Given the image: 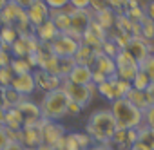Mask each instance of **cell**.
Segmentation results:
<instances>
[{"mask_svg": "<svg viewBox=\"0 0 154 150\" xmlns=\"http://www.w3.org/2000/svg\"><path fill=\"white\" fill-rule=\"evenodd\" d=\"M125 49L134 56V60H136L138 63H141L145 58H149L150 54H154V47H152L150 40H145V38H141V36H132V38L129 40V44H127Z\"/></svg>", "mask_w": 154, "mask_h": 150, "instance_id": "obj_8", "label": "cell"}, {"mask_svg": "<svg viewBox=\"0 0 154 150\" xmlns=\"http://www.w3.org/2000/svg\"><path fill=\"white\" fill-rule=\"evenodd\" d=\"M18 38V31L13 26H2L0 29V42H4L8 45H13V42Z\"/></svg>", "mask_w": 154, "mask_h": 150, "instance_id": "obj_29", "label": "cell"}, {"mask_svg": "<svg viewBox=\"0 0 154 150\" xmlns=\"http://www.w3.org/2000/svg\"><path fill=\"white\" fill-rule=\"evenodd\" d=\"M22 143L26 148H36L42 145V132H40V121L35 125H24L22 128Z\"/></svg>", "mask_w": 154, "mask_h": 150, "instance_id": "obj_14", "label": "cell"}, {"mask_svg": "<svg viewBox=\"0 0 154 150\" xmlns=\"http://www.w3.org/2000/svg\"><path fill=\"white\" fill-rule=\"evenodd\" d=\"M129 150H150V148H149V146H145L143 143H134Z\"/></svg>", "mask_w": 154, "mask_h": 150, "instance_id": "obj_49", "label": "cell"}, {"mask_svg": "<svg viewBox=\"0 0 154 150\" xmlns=\"http://www.w3.org/2000/svg\"><path fill=\"white\" fill-rule=\"evenodd\" d=\"M149 83H150V78L147 76L143 70H138V74L134 76V80L131 82L132 89H136V91H145L149 87Z\"/></svg>", "mask_w": 154, "mask_h": 150, "instance_id": "obj_31", "label": "cell"}, {"mask_svg": "<svg viewBox=\"0 0 154 150\" xmlns=\"http://www.w3.org/2000/svg\"><path fill=\"white\" fill-rule=\"evenodd\" d=\"M96 52H98L96 49H93V47H89V45H85V44H80L78 51H76V54H74L72 58H74L76 63H80V65H89V67H93L94 58H96Z\"/></svg>", "mask_w": 154, "mask_h": 150, "instance_id": "obj_19", "label": "cell"}, {"mask_svg": "<svg viewBox=\"0 0 154 150\" xmlns=\"http://www.w3.org/2000/svg\"><path fill=\"white\" fill-rule=\"evenodd\" d=\"M26 13H27V20H29L31 27L35 29L36 26L44 24V22L49 18L51 9L47 8V4L44 2V0H35V2H33V4L26 9Z\"/></svg>", "mask_w": 154, "mask_h": 150, "instance_id": "obj_10", "label": "cell"}, {"mask_svg": "<svg viewBox=\"0 0 154 150\" xmlns=\"http://www.w3.org/2000/svg\"><path fill=\"white\" fill-rule=\"evenodd\" d=\"M40 132H42V143H45V145H54L58 139H62L65 136L63 125H60L58 121L45 119V118L40 119Z\"/></svg>", "mask_w": 154, "mask_h": 150, "instance_id": "obj_7", "label": "cell"}, {"mask_svg": "<svg viewBox=\"0 0 154 150\" xmlns=\"http://www.w3.org/2000/svg\"><path fill=\"white\" fill-rule=\"evenodd\" d=\"M143 123H145L149 128H152V130H154V105H152V107H149V109L143 112Z\"/></svg>", "mask_w": 154, "mask_h": 150, "instance_id": "obj_36", "label": "cell"}, {"mask_svg": "<svg viewBox=\"0 0 154 150\" xmlns=\"http://www.w3.org/2000/svg\"><path fill=\"white\" fill-rule=\"evenodd\" d=\"M140 70H143L147 76L150 78V82H154V54H150L149 58H145L140 63Z\"/></svg>", "mask_w": 154, "mask_h": 150, "instance_id": "obj_34", "label": "cell"}, {"mask_svg": "<svg viewBox=\"0 0 154 150\" xmlns=\"http://www.w3.org/2000/svg\"><path fill=\"white\" fill-rule=\"evenodd\" d=\"M49 20L56 26V29L60 33H65L71 27V15L65 9H51L49 13Z\"/></svg>", "mask_w": 154, "mask_h": 150, "instance_id": "obj_18", "label": "cell"}, {"mask_svg": "<svg viewBox=\"0 0 154 150\" xmlns=\"http://www.w3.org/2000/svg\"><path fill=\"white\" fill-rule=\"evenodd\" d=\"M60 87H62V91L65 92V96H67L69 100L80 103L84 109L91 103L93 96L98 92L94 83H89V85H76V83H72V82H69V80H62V85H60Z\"/></svg>", "mask_w": 154, "mask_h": 150, "instance_id": "obj_4", "label": "cell"}, {"mask_svg": "<svg viewBox=\"0 0 154 150\" xmlns=\"http://www.w3.org/2000/svg\"><path fill=\"white\" fill-rule=\"evenodd\" d=\"M74 137H76V141H78V145H80V148L82 150H87V148H91L93 145H94V141H93V137L85 132H74Z\"/></svg>", "mask_w": 154, "mask_h": 150, "instance_id": "obj_35", "label": "cell"}, {"mask_svg": "<svg viewBox=\"0 0 154 150\" xmlns=\"http://www.w3.org/2000/svg\"><path fill=\"white\" fill-rule=\"evenodd\" d=\"M105 80H107V76H105V74H102L100 70L93 69V83H94V85H100V83H103Z\"/></svg>", "mask_w": 154, "mask_h": 150, "instance_id": "obj_44", "label": "cell"}, {"mask_svg": "<svg viewBox=\"0 0 154 150\" xmlns=\"http://www.w3.org/2000/svg\"><path fill=\"white\" fill-rule=\"evenodd\" d=\"M80 44H82V42H78V40H74V38H71V36L60 33V34H58L53 42H49L47 45L51 47V51H53L58 58H67V56H74V54H76Z\"/></svg>", "mask_w": 154, "mask_h": 150, "instance_id": "obj_6", "label": "cell"}, {"mask_svg": "<svg viewBox=\"0 0 154 150\" xmlns=\"http://www.w3.org/2000/svg\"><path fill=\"white\" fill-rule=\"evenodd\" d=\"M69 4L76 9H89L91 0H69Z\"/></svg>", "mask_w": 154, "mask_h": 150, "instance_id": "obj_43", "label": "cell"}, {"mask_svg": "<svg viewBox=\"0 0 154 150\" xmlns=\"http://www.w3.org/2000/svg\"><path fill=\"white\" fill-rule=\"evenodd\" d=\"M87 150H111V146L107 145V143H94L91 148H87Z\"/></svg>", "mask_w": 154, "mask_h": 150, "instance_id": "obj_48", "label": "cell"}, {"mask_svg": "<svg viewBox=\"0 0 154 150\" xmlns=\"http://www.w3.org/2000/svg\"><path fill=\"white\" fill-rule=\"evenodd\" d=\"M67 101H69V98L65 96V92L62 91V87L45 92L44 98H42V101H40L42 118L51 119V121L62 119L67 114Z\"/></svg>", "mask_w": 154, "mask_h": 150, "instance_id": "obj_3", "label": "cell"}, {"mask_svg": "<svg viewBox=\"0 0 154 150\" xmlns=\"http://www.w3.org/2000/svg\"><path fill=\"white\" fill-rule=\"evenodd\" d=\"M109 110L114 116V121H116L118 128H138V127L143 125V112L125 98L111 101Z\"/></svg>", "mask_w": 154, "mask_h": 150, "instance_id": "obj_2", "label": "cell"}, {"mask_svg": "<svg viewBox=\"0 0 154 150\" xmlns=\"http://www.w3.org/2000/svg\"><path fill=\"white\" fill-rule=\"evenodd\" d=\"M4 127H8V128H11V130H22V128H24V116H22V112H20L17 107L6 110Z\"/></svg>", "mask_w": 154, "mask_h": 150, "instance_id": "obj_20", "label": "cell"}, {"mask_svg": "<svg viewBox=\"0 0 154 150\" xmlns=\"http://www.w3.org/2000/svg\"><path fill=\"white\" fill-rule=\"evenodd\" d=\"M125 100H129L134 107H138L141 112H145L149 109V101L145 98V92L143 91H136V89H131L127 94H125Z\"/></svg>", "mask_w": 154, "mask_h": 150, "instance_id": "obj_22", "label": "cell"}, {"mask_svg": "<svg viewBox=\"0 0 154 150\" xmlns=\"http://www.w3.org/2000/svg\"><path fill=\"white\" fill-rule=\"evenodd\" d=\"M76 65L74 58L72 56H67V58H58V76L63 80L69 76V72L72 70V67Z\"/></svg>", "mask_w": 154, "mask_h": 150, "instance_id": "obj_27", "label": "cell"}, {"mask_svg": "<svg viewBox=\"0 0 154 150\" xmlns=\"http://www.w3.org/2000/svg\"><path fill=\"white\" fill-rule=\"evenodd\" d=\"M100 51H102L103 54H107V56L114 58V56H116L122 49H120V47H118V45H116L111 38H105V40H103V44H102V47H100Z\"/></svg>", "mask_w": 154, "mask_h": 150, "instance_id": "obj_33", "label": "cell"}, {"mask_svg": "<svg viewBox=\"0 0 154 150\" xmlns=\"http://www.w3.org/2000/svg\"><path fill=\"white\" fill-rule=\"evenodd\" d=\"M82 110H84V107H82L80 103H76V101H72V100L67 101V114L78 116V114H82Z\"/></svg>", "mask_w": 154, "mask_h": 150, "instance_id": "obj_38", "label": "cell"}, {"mask_svg": "<svg viewBox=\"0 0 154 150\" xmlns=\"http://www.w3.org/2000/svg\"><path fill=\"white\" fill-rule=\"evenodd\" d=\"M114 63H116V76L125 82H132L140 70V63L134 60V56L127 49H122L114 56Z\"/></svg>", "mask_w": 154, "mask_h": 150, "instance_id": "obj_5", "label": "cell"}, {"mask_svg": "<svg viewBox=\"0 0 154 150\" xmlns=\"http://www.w3.org/2000/svg\"><path fill=\"white\" fill-rule=\"evenodd\" d=\"M27 150H35V148H27Z\"/></svg>", "mask_w": 154, "mask_h": 150, "instance_id": "obj_53", "label": "cell"}, {"mask_svg": "<svg viewBox=\"0 0 154 150\" xmlns=\"http://www.w3.org/2000/svg\"><path fill=\"white\" fill-rule=\"evenodd\" d=\"M33 76H35V85H36V89L45 91V92L54 91V89H58V87L62 85V78H60V76L51 74V72H47V70H44V69H35V70H33Z\"/></svg>", "mask_w": 154, "mask_h": 150, "instance_id": "obj_9", "label": "cell"}, {"mask_svg": "<svg viewBox=\"0 0 154 150\" xmlns=\"http://www.w3.org/2000/svg\"><path fill=\"white\" fill-rule=\"evenodd\" d=\"M13 2H15L17 6H20L22 9H27V8H29L33 2H35V0H13Z\"/></svg>", "mask_w": 154, "mask_h": 150, "instance_id": "obj_47", "label": "cell"}, {"mask_svg": "<svg viewBox=\"0 0 154 150\" xmlns=\"http://www.w3.org/2000/svg\"><path fill=\"white\" fill-rule=\"evenodd\" d=\"M143 92H145V98H147V101H149V107H152V105H154V82H150L149 87H147Z\"/></svg>", "mask_w": 154, "mask_h": 150, "instance_id": "obj_42", "label": "cell"}, {"mask_svg": "<svg viewBox=\"0 0 154 150\" xmlns=\"http://www.w3.org/2000/svg\"><path fill=\"white\" fill-rule=\"evenodd\" d=\"M4 100H6V110H8V109L17 107L24 100V96L20 92H17L13 87H4Z\"/></svg>", "mask_w": 154, "mask_h": 150, "instance_id": "obj_26", "label": "cell"}, {"mask_svg": "<svg viewBox=\"0 0 154 150\" xmlns=\"http://www.w3.org/2000/svg\"><path fill=\"white\" fill-rule=\"evenodd\" d=\"M8 2H9V0H0V11H2V9L8 6Z\"/></svg>", "mask_w": 154, "mask_h": 150, "instance_id": "obj_52", "label": "cell"}, {"mask_svg": "<svg viewBox=\"0 0 154 150\" xmlns=\"http://www.w3.org/2000/svg\"><path fill=\"white\" fill-rule=\"evenodd\" d=\"M138 22H140V36L145 40H152L154 38V22L147 15H143Z\"/></svg>", "mask_w": 154, "mask_h": 150, "instance_id": "obj_24", "label": "cell"}, {"mask_svg": "<svg viewBox=\"0 0 154 150\" xmlns=\"http://www.w3.org/2000/svg\"><path fill=\"white\" fill-rule=\"evenodd\" d=\"M49 9H63L65 6H69V0H44Z\"/></svg>", "mask_w": 154, "mask_h": 150, "instance_id": "obj_40", "label": "cell"}, {"mask_svg": "<svg viewBox=\"0 0 154 150\" xmlns=\"http://www.w3.org/2000/svg\"><path fill=\"white\" fill-rule=\"evenodd\" d=\"M96 91H98V94H100V96H103V98H105V100H109V101H114V100H116V94H114V87H112L111 78H107L103 83L96 85Z\"/></svg>", "mask_w": 154, "mask_h": 150, "instance_id": "obj_28", "label": "cell"}, {"mask_svg": "<svg viewBox=\"0 0 154 150\" xmlns=\"http://www.w3.org/2000/svg\"><path fill=\"white\" fill-rule=\"evenodd\" d=\"M4 150H27V148H26L24 143H20V141H9Z\"/></svg>", "mask_w": 154, "mask_h": 150, "instance_id": "obj_45", "label": "cell"}, {"mask_svg": "<svg viewBox=\"0 0 154 150\" xmlns=\"http://www.w3.org/2000/svg\"><path fill=\"white\" fill-rule=\"evenodd\" d=\"M17 109L22 112V116H24V125H35V123H38L40 119H42V110H40V105H36L35 101H31V100H27V98H24L18 105H17Z\"/></svg>", "mask_w": 154, "mask_h": 150, "instance_id": "obj_11", "label": "cell"}, {"mask_svg": "<svg viewBox=\"0 0 154 150\" xmlns=\"http://www.w3.org/2000/svg\"><path fill=\"white\" fill-rule=\"evenodd\" d=\"M116 121L111 110H94L85 125V132L93 137L94 143H109L116 132Z\"/></svg>", "mask_w": 154, "mask_h": 150, "instance_id": "obj_1", "label": "cell"}, {"mask_svg": "<svg viewBox=\"0 0 154 150\" xmlns=\"http://www.w3.org/2000/svg\"><path fill=\"white\" fill-rule=\"evenodd\" d=\"M63 80H69L76 85H89V83H93V67L76 63L72 67V70L69 72V76Z\"/></svg>", "mask_w": 154, "mask_h": 150, "instance_id": "obj_13", "label": "cell"}, {"mask_svg": "<svg viewBox=\"0 0 154 150\" xmlns=\"http://www.w3.org/2000/svg\"><path fill=\"white\" fill-rule=\"evenodd\" d=\"M13 78H15V72H13V69L9 65L8 67H0V87H9Z\"/></svg>", "mask_w": 154, "mask_h": 150, "instance_id": "obj_32", "label": "cell"}, {"mask_svg": "<svg viewBox=\"0 0 154 150\" xmlns=\"http://www.w3.org/2000/svg\"><path fill=\"white\" fill-rule=\"evenodd\" d=\"M53 146H54V150H82L78 141H76V137H74V134H65Z\"/></svg>", "mask_w": 154, "mask_h": 150, "instance_id": "obj_23", "label": "cell"}, {"mask_svg": "<svg viewBox=\"0 0 154 150\" xmlns=\"http://www.w3.org/2000/svg\"><path fill=\"white\" fill-rule=\"evenodd\" d=\"M9 87H13L17 92H20L24 98L26 96H29L35 89H36V85H35V76H33V72H26V74H15V78H13V82H11V85Z\"/></svg>", "mask_w": 154, "mask_h": 150, "instance_id": "obj_12", "label": "cell"}, {"mask_svg": "<svg viewBox=\"0 0 154 150\" xmlns=\"http://www.w3.org/2000/svg\"><path fill=\"white\" fill-rule=\"evenodd\" d=\"M4 121H6V110L0 109V125H4Z\"/></svg>", "mask_w": 154, "mask_h": 150, "instance_id": "obj_51", "label": "cell"}, {"mask_svg": "<svg viewBox=\"0 0 154 150\" xmlns=\"http://www.w3.org/2000/svg\"><path fill=\"white\" fill-rule=\"evenodd\" d=\"M9 141H11V139H9V134H8V127L0 125V150H4Z\"/></svg>", "mask_w": 154, "mask_h": 150, "instance_id": "obj_41", "label": "cell"}, {"mask_svg": "<svg viewBox=\"0 0 154 150\" xmlns=\"http://www.w3.org/2000/svg\"><path fill=\"white\" fill-rule=\"evenodd\" d=\"M116 13L109 8V9H103V11H98V13H93V18H94V22L98 24V26H102L105 31L107 29H111L114 24H116Z\"/></svg>", "mask_w": 154, "mask_h": 150, "instance_id": "obj_21", "label": "cell"}, {"mask_svg": "<svg viewBox=\"0 0 154 150\" xmlns=\"http://www.w3.org/2000/svg\"><path fill=\"white\" fill-rule=\"evenodd\" d=\"M11 60H13L11 51H6V49L0 47V67H8V65H11Z\"/></svg>", "mask_w": 154, "mask_h": 150, "instance_id": "obj_39", "label": "cell"}, {"mask_svg": "<svg viewBox=\"0 0 154 150\" xmlns=\"http://www.w3.org/2000/svg\"><path fill=\"white\" fill-rule=\"evenodd\" d=\"M93 69L100 70L102 74H105L107 78H111V76H114V74H116L114 58H111V56L103 54L102 51H98V52H96V58H94V63H93Z\"/></svg>", "mask_w": 154, "mask_h": 150, "instance_id": "obj_17", "label": "cell"}, {"mask_svg": "<svg viewBox=\"0 0 154 150\" xmlns=\"http://www.w3.org/2000/svg\"><path fill=\"white\" fill-rule=\"evenodd\" d=\"M33 33H35V36L40 40V44H49V42H53L58 34H60V31L56 29V26L47 18L44 24H40V26H36L35 29H33Z\"/></svg>", "mask_w": 154, "mask_h": 150, "instance_id": "obj_16", "label": "cell"}, {"mask_svg": "<svg viewBox=\"0 0 154 150\" xmlns=\"http://www.w3.org/2000/svg\"><path fill=\"white\" fill-rule=\"evenodd\" d=\"M9 67L13 69V72H15V74H26V72H33V69H31V65L27 63V60H26V58H13Z\"/></svg>", "mask_w": 154, "mask_h": 150, "instance_id": "obj_30", "label": "cell"}, {"mask_svg": "<svg viewBox=\"0 0 154 150\" xmlns=\"http://www.w3.org/2000/svg\"><path fill=\"white\" fill-rule=\"evenodd\" d=\"M35 150H54V146H53V145H45V143H42V145L36 146Z\"/></svg>", "mask_w": 154, "mask_h": 150, "instance_id": "obj_50", "label": "cell"}, {"mask_svg": "<svg viewBox=\"0 0 154 150\" xmlns=\"http://www.w3.org/2000/svg\"><path fill=\"white\" fill-rule=\"evenodd\" d=\"M93 13H98V11H103V9H109V0H91V6Z\"/></svg>", "mask_w": 154, "mask_h": 150, "instance_id": "obj_37", "label": "cell"}, {"mask_svg": "<svg viewBox=\"0 0 154 150\" xmlns=\"http://www.w3.org/2000/svg\"><path fill=\"white\" fill-rule=\"evenodd\" d=\"M91 22H93V13L89 9H74L71 13V29L78 31L80 34H84V31L89 27Z\"/></svg>", "mask_w": 154, "mask_h": 150, "instance_id": "obj_15", "label": "cell"}, {"mask_svg": "<svg viewBox=\"0 0 154 150\" xmlns=\"http://www.w3.org/2000/svg\"><path fill=\"white\" fill-rule=\"evenodd\" d=\"M138 143H143L145 146H149L150 150H154V132L145 123L141 127H138Z\"/></svg>", "mask_w": 154, "mask_h": 150, "instance_id": "obj_25", "label": "cell"}, {"mask_svg": "<svg viewBox=\"0 0 154 150\" xmlns=\"http://www.w3.org/2000/svg\"><path fill=\"white\" fill-rule=\"evenodd\" d=\"M150 130H152V128H150ZM152 132H154V130H152Z\"/></svg>", "mask_w": 154, "mask_h": 150, "instance_id": "obj_54", "label": "cell"}, {"mask_svg": "<svg viewBox=\"0 0 154 150\" xmlns=\"http://www.w3.org/2000/svg\"><path fill=\"white\" fill-rule=\"evenodd\" d=\"M143 9H145V15H147V16L154 22V0H152V2H149Z\"/></svg>", "mask_w": 154, "mask_h": 150, "instance_id": "obj_46", "label": "cell"}]
</instances>
